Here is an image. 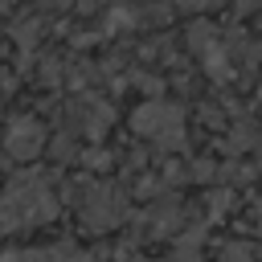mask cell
<instances>
[{
	"instance_id": "5",
	"label": "cell",
	"mask_w": 262,
	"mask_h": 262,
	"mask_svg": "<svg viewBox=\"0 0 262 262\" xmlns=\"http://www.w3.org/2000/svg\"><path fill=\"white\" fill-rule=\"evenodd\" d=\"M45 123L41 119H33V115H16L12 123H8V131H4V151L12 156V160H37L41 151H45Z\"/></svg>"
},
{
	"instance_id": "14",
	"label": "cell",
	"mask_w": 262,
	"mask_h": 262,
	"mask_svg": "<svg viewBox=\"0 0 262 262\" xmlns=\"http://www.w3.org/2000/svg\"><path fill=\"white\" fill-rule=\"evenodd\" d=\"M258 111H262V90H258Z\"/></svg>"
},
{
	"instance_id": "1",
	"label": "cell",
	"mask_w": 262,
	"mask_h": 262,
	"mask_svg": "<svg viewBox=\"0 0 262 262\" xmlns=\"http://www.w3.org/2000/svg\"><path fill=\"white\" fill-rule=\"evenodd\" d=\"M57 217V196L41 172H20L0 192V233H25Z\"/></svg>"
},
{
	"instance_id": "12",
	"label": "cell",
	"mask_w": 262,
	"mask_h": 262,
	"mask_svg": "<svg viewBox=\"0 0 262 262\" xmlns=\"http://www.w3.org/2000/svg\"><path fill=\"white\" fill-rule=\"evenodd\" d=\"M225 205H233V192H213V201H209V213L217 217V213H225Z\"/></svg>"
},
{
	"instance_id": "11",
	"label": "cell",
	"mask_w": 262,
	"mask_h": 262,
	"mask_svg": "<svg viewBox=\"0 0 262 262\" xmlns=\"http://www.w3.org/2000/svg\"><path fill=\"white\" fill-rule=\"evenodd\" d=\"M37 37H41V20H37V16H29V20L16 25V45H20V49L37 45Z\"/></svg>"
},
{
	"instance_id": "6",
	"label": "cell",
	"mask_w": 262,
	"mask_h": 262,
	"mask_svg": "<svg viewBox=\"0 0 262 262\" xmlns=\"http://www.w3.org/2000/svg\"><path fill=\"white\" fill-rule=\"evenodd\" d=\"M66 115H70V131H74V135H94V139L115 123V111H111L106 102L90 98V94H86V98H74Z\"/></svg>"
},
{
	"instance_id": "3",
	"label": "cell",
	"mask_w": 262,
	"mask_h": 262,
	"mask_svg": "<svg viewBox=\"0 0 262 262\" xmlns=\"http://www.w3.org/2000/svg\"><path fill=\"white\" fill-rule=\"evenodd\" d=\"M131 127H135V135H143L147 143H156V147H164V151L184 147V111H180L176 102L147 98L143 106H135Z\"/></svg>"
},
{
	"instance_id": "10",
	"label": "cell",
	"mask_w": 262,
	"mask_h": 262,
	"mask_svg": "<svg viewBox=\"0 0 262 262\" xmlns=\"http://www.w3.org/2000/svg\"><path fill=\"white\" fill-rule=\"evenodd\" d=\"M221 262H258V254L246 242H225L221 246Z\"/></svg>"
},
{
	"instance_id": "7",
	"label": "cell",
	"mask_w": 262,
	"mask_h": 262,
	"mask_svg": "<svg viewBox=\"0 0 262 262\" xmlns=\"http://www.w3.org/2000/svg\"><path fill=\"white\" fill-rule=\"evenodd\" d=\"M180 221H184V205H180V196H156V205L147 209V217H143V225H147V233L151 237H164V233H176L180 229Z\"/></svg>"
},
{
	"instance_id": "8",
	"label": "cell",
	"mask_w": 262,
	"mask_h": 262,
	"mask_svg": "<svg viewBox=\"0 0 262 262\" xmlns=\"http://www.w3.org/2000/svg\"><path fill=\"white\" fill-rule=\"evenodd\" d=\"M258 143H262V127L254 119H237L233 131H229V151H250Z\"/></svg>"
},
{
	"instance_id": "9",
	"label": "cell",
	"mask_w": 262,
	"mask_h": 262,
	"mask_svg": "<svg viewBox=\"0 0 262 262\" xmlns=\"http://www.w3.org/2000/svg\"><path fill=\"white\" fill-rule=\"evenodd\" d=\"M201 237H205L201 229H196V233H184V237L176 242V250H172V262H205V258H201Z\"/></svg>"
},
{
	"instance_id": "4",
	"label": "cell",
	"mask_w": 262,
	"mask_h": 262,
	"mask_svg": "<svg viewBox=\"0 0 262 262\" xmlns=\"http://www.w3.org/2000/svg\"><path fill=\"white\" fill-rule=\"evenodd\" d=\"M188 45H192V53H201L205 74L213 82H229V45L209 20H192L188 25Z\"/></svg>"
},
{
	"instance_id": "2",
	"label": "cell",
	"mask_w": 262,
	"mask_h": 262,
	"mask_svg": "<svg viewBox=\"0 0 262 262\" xmlns=\"http://www.w3.org/2000/svg\"><path fill=\"white\" fill-rule=\"evenodd\" d=\"M70 205H74V213L82 217V225L90 233H106V229L123 225L127 213H131L127 192L111 180H74L70 184Z\"/></svg>"
},
{
	"instance_id": "13",
	"label": "cell",
	"mask_w": 262,
	"mask_h": 262,
	"mask_svg": "<svg viewBox=\"0 0 262 262\" xmlns=\"http://www.w3.org/2000/svg\"><path fill=\"white\" fill-rule=\"evenodd\" d=\"M221 0H184V8L188 12H205V8H217Z\"/></svg>"
}]
</instances>
